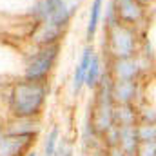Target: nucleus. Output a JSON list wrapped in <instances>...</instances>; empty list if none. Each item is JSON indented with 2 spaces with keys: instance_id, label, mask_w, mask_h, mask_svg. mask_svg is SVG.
I'll return each mask as SVG.
<instances>
[{
  "instance_id": "obj_12",
  "label": "nucleus",
  "mask_w": 156,
  "mask_h": 156,
  "mask_svg": "<svg viewBox=\"0 0 156 156\" xmlns=\"http://www.w3.org/2000/svg\"><path fill=\"white\" fill-rule=\"evenodd\" d=\"M56 138H58V129L55 127L47 138V144H45V156H53L55 154V147H56Z\"/></svg>"
},
{
  "instance_id": "obj_1",
  "label": "nucleus",
  "mask_w": 156,
  "mask_h": 156,
  "mask_svg": "<svg viewBox=\"0 0 156 156\" xmlns=\"http://www.w3.org/2000/svg\"><path fill=\"white\" fill-rule=\"evenodd\" d=\"M44 98H45V87L40 83V80L22 82L13 89V94H11L13 111L15 115L24 118L33 116L40 111Z\"/></svg>"
},
{
  "instance_id": "obj_2",
  "label": "nucleus",
  "mask_w": 156,
  "mask_h": 156,
  "mask_svg": "<svg viewBox=\"0 0 156 156\" xmlns=\"http://www.w3.org/2000/svg\"><path fill=\"white\" fill-rule=\"evenodd\" d=\"M107 42H109V51L116 58H131L134 53V45H136L134 29L120 20H115L109 24Z\"/></svg>"
},
{
  "instance_id": "obj_11",
  "label": "nucleus",
  "mask_w": 156,
  "mask_h": 156,
  "mask_svg": "<svg viewBox=\"0 0 156 156\" xmlns=\"http://www.w3.org/2000/svg\"><path fill=\"white\" fill-rule=\"evenodd\" d=\"M98 76H100V60L96 55H91V62H89V67H87V73H85V82L89 87L96 85L98 82Z\"/></svg>"
},
{
  "instance_id": "obj_13",
  "label": "nucleus",
  "mask_w": 156,
  "mask_h": 156,
  "mask_svg": "<svg viewBox=\"0 0 156 156\" xmlns=\"http://www.w3.org/2000/svg\"><path fill=\"white\" fill-rule=\"evenodd\" d=\"M138 2H140V4H145V2H149V0H138Z\"/></svg>"
},
{
  "instance_id": "obj_8",
  "label": "nucleus",
  "mask_w": 156,
  "mask_h": 156,
  "mask_svg": "<svg viewBox=\"0 0 156 156\" xmlns=\"http://www.w3.org/2000/svg\"><path fill=\"white\" fill-rule=\"evenodd\" d=\"M115 71L118 75V80H133L138 69H136V64L131 58H118Z\"/></svg>"
},
{
  "instance_id": "obj_4",
  "label": "nucleus",
  "mask_w": 156,
  "mask_h": 156,
  "mask_svg": "<svg viewBox=\"0 0 156 156\" xmlns=\"http://www.w3.org/2000/svg\"><path fill=\"white\" fill-rule=\"evenodd\" d=\"M116 20L127 24V26H136L144 18V7L138 0H115V9H113Z\"/></svg>"
},
{
  "instance_id": "obj_6",
  "label": "nucleus",
  "mask_w": 156,
  "mask_h": 156,
  "mask_svg": "<svg viewBox=\"0 0 156 156\" xmlns=\"http://www.w3.org/2000/svg\"><path fill=\"white\" fill-rule=\"evenodd\" d=\"M27 144H29V134H26V136L18 134V136H13V138H5V140L0 142V154L15 156V154H18L20 149L26 147Z\"/></svg>"
},
{
  "instance_id": "obj_3",
  "label": "nucleus",
  "mask_w": 156,
  "mask_h": 156,
  "mask_svg": "<svg viewBox=\"0 0 156 156\" xmlns=\"http://www.w3.org/2000/svg\"><path fill=\"white\" fill-rule=\"evenodd\" d=\"M56 55H58V44L44 45V49L31 60V64H29V67L26 71L27 80H42L51 71V67H53V64L56 60Z\"/></svg>"
},
{
  "instance_id": "obj_5",
  "label": "nucleus",
  "mask_w": 156,
  "mask_h": 156,
  "mask_svg": "<svg viewBox=\"0 0 156 156\" xmlns=\"http://www.w3.org/2000/svg\"><path fill=\"white\" fill-rule=\"evenodd\" d=\"M113 122V105H111V91H107L105 94H100L98 105H96V113H94V123L98 129H107Z\"/></svg>"
},
{
  "instance_id": "obj_14",
  "label": "nucleus",
  "mask_w": 156,
  "mask_h": 156,
  "mask_svg": "<svg viewBox=\"0 0 156 156\" xmlns=\"http://www.w3.org/2000/svg\"><path fill=\"white\" fill-rule=\"evenodd\" d=\"M29 156H37V154H35V153H31V154H29Z\"/></svg>"
},
{
  "instance_id": "obj_9",
  "label": "nucleus",
  "mask_w": 156,
  "mask_h": 156,
  "mask_svg": "<svg viewBox=\"0 0 156 156\" xmlns=\"http://www.w3.org/2000/svg\"><path fill=\"white\" fill-rule=\"evenodd\" d=\"M102 5H104V0H93V5H91V15H89V24H87V38H89V40H93L94 33H96L98 22H100Z\"/></svg>"
},
{
  "instance_id": "obj_10",
  "label": "nucleus",
  "mask_w": 156,
  "mask_h": 156,
  "mask_svg": "<svg viewBox=\"0 0 156 156\" xmlns=\"http://www.w3.org/2000/svg\"><path fill=\"white\" fill-rule=\"evenodd\" d=\"M91 55H93V51L85 49L83 56H82V60H80V64L76 67V73H75V89L76 91H80V87L85 82V73H87V67H89V62H91Z\"/></svg>"
},
{
  "instance_id": "obj_7",
  "label": "nucleus",
  "mask_w": 156,
  "mask_h": 156,
  "mask_svg": "<svg viewBox=\"0 0 156 156\" xmlns=\"http://www.w3.org/2000/svg\"><path fill=\"white\" fill-rule=\"evenodd\" d=\"M111 96H115L122 104H127L134 96V82L133 80H118L115 87L111 89Z\"/></svg>"
}]
</instances>
